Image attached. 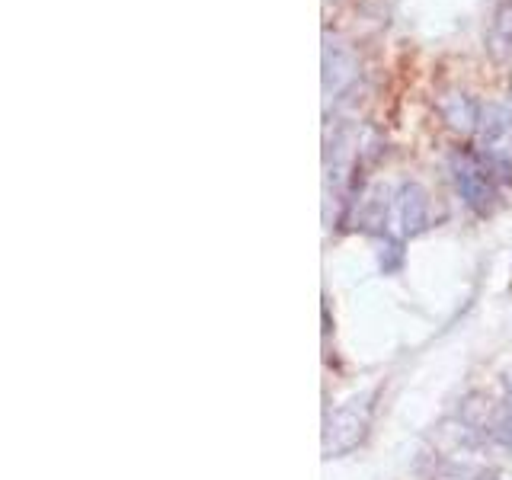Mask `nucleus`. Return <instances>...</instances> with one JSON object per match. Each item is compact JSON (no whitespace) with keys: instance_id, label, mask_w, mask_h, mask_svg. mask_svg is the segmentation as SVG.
I'll return each instance as SVG.
<instances>
[{"instance_id":"obj_1","label":"nucleus","mask_w":512,"mask_h":480,"mask_svg":"<svg viewBox=\"0 0 512 480\" xmlns=\"http://www.w3.org/2000/svg\"><path fill=\"white\" fill-rule=\"evenodd\" d=\"M452 180H455V189L461 192L464 205L474 208L477 215L493 212L496 186H493L490 167L484 164V160L474 157V154H455L452 157Z\"/></svg>"},{"instance_id":"obj_2","label":"nucleus","mask_w":512,"mask_h":480,"mask_svg":"<svg viewBox=\"0 0 512 480\" xmlns=\"http://www.w3.org/2000/svg\"><path fill=\"white\" fill-rule=\"evenodd\" d=\"M480 154L487 167H512V109L490 106L480 116Z\"/></svg>"},{"instance_id":"obj_3","label":"nucleus","mask_w":512,"mask_h":480,"mask_svg":"<svg viewBox=\"0 0 512 480\" xmlns=\"http://www.w3.org/2000/svg\"><path fill=\"white\" fill-rule=\"evenodd\" d=\"M368 413H372V404H365V397L349 400L346 407L336 410L327 426V452H343V432H349V445H356L368 426Z\"/></svg>"},{"instance_id":"obj_4","label":"nucleus","mask_w":512,"mask_h":480,"mask_svg":"<svg viewBox=\"0 0 512 480\" xmlns=\"http://www.w3.org/2000/svg\"><path fill=\"white\" fill-rule=\"evenodd\" d=\"M356 77H359V64H356V58H352V52L340 39L327 36V45H324V93L327 96L343 93Z\"/></svg>"},{"instance_id":"obj_5","label":"nucleus","mask_w":512,"mask_h":480,"mask_svg":"<svg viewBox=\"0 0 512 480\" xmlns=\"http://www.w3.org/2000/svg\"><path fill=\"white\" fill-rule=\"evenodd\" d=\"M397 224L404 237H416L429 224V196L423 186L404 183L397 192Z\"/></svg>"},{"instance_id":"obj_6","label":"nucleus","mask_w":512,"mask_h":480,"mask_svg":"<svg viewBox=\"0 0 512 480\" xmlns=\"http://www.w3.org/2000/svg\"><path fill=\"white\" fill-rule=\"evenodd\" d=\"M487 52L496 61L512 55V0H500L493 10V20L487 29Z\"/></svg>"},{"instance_id":"obj_7","label":"nucleus","mask_w":512,"mask_h":480,"mask_svg":"<svg viewBox=\"0 0 512 480\" xmlns=\"http://www.w3.org/2000/svg\"><path fill=\"white\" fill-rule=\"evenodd\" d=\"M442 119L455 128V132H471V128H480V116H484V109H480L471 96L464 93H452L442 100Z\"/></svg>"},{"instance_id":"obj_8","label":"nucleus","mask_w":512,"mask_h":480,"mask_svg":"<svg viewBox=\"0 0 512 480\" xmlns=\"http://www.w3.org/2000/svg\"><path fill=\"white\" fill-rule=\"evenodd\" d=\"M500 436L506 445H512V400L506 404V413H503V420H500Z\"/></svg>"}]
</instances>
